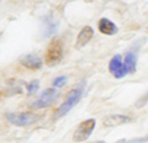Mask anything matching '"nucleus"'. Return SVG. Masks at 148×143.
<instances>
[{
    "instance_id": "nucleus-1",
    "label": "nucleus",
    "mask_w": 148,
    "mask_h": 143,
    "mask_svg": "<svg viewBox=\"0 0 148 143\" xmlns=\"http://www.w3.org/2000/svg\"><path fill=\"white\" fill-rule=\"evenodd\" d=\"M83 93H84V89H83V86H79L77 88V89H74L71 91V94L68 95V98L66 99V101L59 106L57 109V111H56V115H54V118H59L64 116L66 114H68L71 110L78 104V101L82 99L83 96Z\"/></svg>"
},
{
    "instance_id": "nucleus-2",
    "label": "nucleus",
    "mask_w": 148,
    "mask_h": 143,
    "mask_svg": "<svg viewBox=\"0 0 148 143\" xmlns=\"http://www.w3.org/2000/svg\"><path fill=\"white\" fill-rule=\"evenodd\" d=\"M63 57V46L61 40H53L49 43L47 51H46L45 62L48 67H53L62 61Z\"/></svg>"
},
{
    "instance_id": "nucleus-3",
    "label": "nucleus",
    "mask_w": 148,
    "mask_h": 143,
    "mask_svg": "<svg viewBox=\"0 0 148 143\" xmlns=\"http://www.w3.org/2000/svg\"><path fill=\"white\" fill-rule=\"evenodd\" d=\"M5 117L9 122H11L15 126L25 127V126H30V125L38 121L40 115H36L34 112H20V114L8 112L5 115Z\"/></svg>"
},
{
    "instance_id": "nucleus-4",
    "label": "nucleus",
    "mask_w": 148,
    "mask_h": 143,
    "mask_svg": "<svg viewBox=\"0 0 148 143\" xmlns=\"http://www.w3.org/2000/svg\"><path fill=\"white\" fill-rule=\"evenodd\" d=\"M95 125H96V122H95L94 118H89V120H86V121L82 122L79 126L77 127L75 132H74L73 140L75 142H84V141H86L88 138H89V136L91 135V132H92V130H94Z\"/></svg>"
},
{
    "instance_id": "nucleus-5",
    "label": "nucleus",
    "mask_w": 148,
    "mask_h": 143,
    "mask_svg": "<svg viewBox=\"0 0 148 143\" xmlns=\"http://www.w3.org/2000/svg\"><path fill=\"white\" fill-rule=\"evenodd\" d=\"M58 96V91L54 89V88H49V89H46L42 94L40 95V98L36 101L31 104L32 109H43L47 107L54 101V99Z\"/></svg>"
},
{
    "instance_id": "nucleus-6",
    "label": "nucleus",
    "mask_w": 148,
    "mask_h": 143,
    "mask_svg": "<svg viewBox=\"0 0 148 143\" xmlns=\"http://www.w3.org/2000/svg\"><path fill=\"white\" fill-rule=\"evenodd\" d=\"M109 70L117 79L123 78L126 74H128V69L126 67V64H125V62H122V57L120 54H116L115 57L111 58V61L109 63Z\"/></svg>"
},
{
    "instance_id": "nucleus-7",
    "label": "nucleus",
    "mask_w": 148,
    "mask_h": 143,
    "mask_svg": "<svg viewBox=\"0 0 148 143\" xmlns=\"http://www.w3.org/2000/svg\"><path fill=\"white\" fill-rule=\"evenodd\" d=\"M131 121V117L125 116V115H110L106 116L103 121V125L105 127H115L122 123H127Z\"/></svg>"
},
{
    "instance_id": "nucleus-8",
    "label": "nucleus",
    "mask_w": 148,
    "mask_h": 143,
    "mask_svg": "<svg viewBox=\"0 0 148 143\" xmlns=\"http://www.w3.org/2000/svg\"><path fill=\"white\" fill-rule=\"evenodd\" d=\"M20 63L29 69H40L42 67V59L36 54H26L20 58Z\"/></svg>"
},
{
    "instance_id": "nucleus-9",
    "label": "nucleus",
    "mask_w": 148,
    "mask_h": 143,
    "mask_svg": "<svg viewBox=\"0 0 148 143\" xmlns=\"http://www.w3.org/2000/svg\"><path fill=\"white\" fill-rule=\"evenodd\" d=\"M98 29L101 34L104 35H115L117 34V26L114 24L112 21H110L109 19H100L98 22Z\"/></svg>"
},
{
    "instance_id": "nucleus-10",
    "label": "nucleus",
    "mask_w": 148,
    "mask_h": 143,
    "mask_svg": "<svg viewBox=\"0 0 148 143\" xmlns=\"http://www.w3.org/2000/svg\"><path fill=\"white\" fill-rule=\"evenodd\" d=\"M92 35H94V31H92V29L90 26L83 27L79 32V35H78V37H77V47L80 48L83 46H85L91 40Z\"/></svg>"
},
{
    "instance_id": "nucleus-11",
    "label": "nucleus",
    "mask_w": 148,
    "mask_h": 143,
    "mask_svg": "<svg viewBox=\"0 0 148 143\" xmlns=\"http://www.w3.org/2000/svg\"><path fill=\"white\" fill-rule=\"evenodd\" d=\"M123 62L128 69V73H135L136 72V63H137V53L132 52V51L127 52L126 56H125Z\"/></svg>"
},
{
    "instance_id": "nucleus-12",
    "label": "nucleus",
    "mask_w": 148,
    "mask_h": 143,
    "mask_svg": "<svg viewBox=\"0 0 148 143\" xmlns=\"http://www.w3.org/2000/svg\"><path fill=\"white\" fill-rule=\"evenodd\" d=\"M38 86H40V81L38 80H32L30 84H27V91L29 94H35L37 90H38Z\"/></svg>"
},
{
    "instance_id": "nucleus-13",
    "label": "nucleus",
    "mask_w": 148,
    "mask_h": 143,
    "mask_svg": "<svg viewBox=\"0 0 148 143\" xmlns=\"http://www.w3.org/2000/svg\"><path fill=\"white\" fill-rule=\"evenodd\" d=\"M66 83H67V78L66 77H58V78H56V79L53 80V86L62 88V86L66 85Z\"/></svg>"
},
{
    "instance_id": "nucleus-14",
    "label": "nucleus",
    "mask_w": 148,
    "mask_h": 143,
    "mask_svg": "<svg viewBox=\"0 0 148 143\" xmlns=\"http://www.w3.org/2000/svg\"><path fill=\"white\" fill-rule=\"evenodd\" d=\"M148 103V93L145 95V96H143V98L142 99H140V100H138V103H137V106H138V107H141V106H143V105H146Z\"/></svg>"
},
{
    "instance_id": "nucleus-15",
    "label": "nucleus",
    "mask_w": 148,
    "mask_h": 143,
    "mask_svg": "<svg viewBox=\"0 0 148 143\" xmlns=\"http://www.w3.org/2000/svg\"><path fill=\"white\" fill-rule=\"evenodd\" d=\"M95 143H105L104 141H99V142H95Z\"/></svg>"
}]
</instances>
